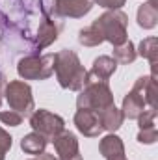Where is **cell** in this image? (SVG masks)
I'll list each match as a JSON object with an SVG mask.
<instances>
[{
    "label": "cell",
    "mask_w": 158,
    "mask_h": 160,
    "mask_svg": "<svg viewBox=\"0 0 158 160\" xmlns=\"http://www.w3.org/2000/svg\"><path fill=\"white\" fill-rule=\"evenodd\" d=\"M4 88H6V86H4V77L0 75V95H2V91H4Z\"/></svg>",
    "instance_id": "cell-26"
},
{
    "label": "cell",
    "mask_w": 158,
    "mask_h": 160,
    "mask_svg": "<svg viewBox=\"0 0 158 160\" xmlns=\"http://www.w3.org/2000/svg\"><path fill=\"white\" fill-rule=\"evenodd\" d=\"M30 125L34 128V132H37L41 136H45L47 140H54L58 134H62L65 130V121L60 116L48 112V110H36L30 116Z\"/></svg>",
    "instance_id": "cell-6"
},
{
    "label": "cell",
    "mask_w": 158,
    "mask_h": 160,
    "mask_svg": "<svg viewBox=\"0 0 158 160\" xmlns=\"http://www.w3.org/2000/svg\"><path fill=\"white\" fill-rule=\"evenodd\" d=\"M60 30H62V22L58 19H52L48 13H45V17L41 19V22H39V28H37V36L34 39L32 52H39L41 48H45L50 43H54L58 39Z\"/></svg>",
    "instance_id": "cell-7"
},
{
    "label": "cell",
    "mask_w": 158,
    "mask_h": 160,
    "mask_svg": "<svg viewBox=\"0 0 158 160\" xmlns=\"http://www.w3.org/2000/svg\"><path fill=\"white\" fill-rule=\"evenodd\" d=\"M117 69V62L110 56H99L93 62L91 71L86 75V80H101V82H108V78L116 73Z\"/></svg>",
    "instance_id": "cell-11"
},
{
    "label": "cell",
    "mask_w": 158,
    "mask_h": 160,
    "mask_svg": "<svg viewBox=\"0 0 158 160\" xmlns=\"http://www.w3.org/2000/svg\"><path fill=\"white\" fill-rule=\"evenodd\" d=\"M114 160H126V157H119V158H114Z\"/></svg>",
    "instance_id": "cell-27"
},
{
    "label": "cell",
    "mask_w": 158,
    "mask_h": 160,
    "mask_svg": "<svg viewBox=\"0 0 158 160\" xmlns=\"http://www.w3.org/2000/svg\"><path fill=\"white\" fill-rule=\"evenodd\" d=\"M132 89L138 91V93L143 97V101L147 102L149 108H155V99H156V80L153 78V77H141V78H138Z\"/></svg>",
    "instance_id": "cell-16"
},
{
    "label": "cell",
    "mask_w": 158,
    "mask_h": 160,
    "mask_svg": "<svg viewBox=\"0 0 158 160\" xmlns=\"http://www.w3.org/2000/svg\"><path fill=\"white\" fill-rule=\"evenodd\" d=\"M47 143H48V140H47L45 136L37 134V132H30V134H26V136L21 140V147H22V151L28 153V155H43Z\"/></svg>",
    "instance_id": "cell-18"
},
{
    "label": "cell",
    "mask_w": 158,
    "mask_h": 160,
    "mask_svg": "<svg viewBox=\"0 0 158 160\" xmlns=\"http://www.w3.org/2000/svg\"><path fill=\"white\" fill-rule=\"evenodd\" d=\"M0 121L4 125H9V127H19L22 123V116L15 110H9V112H0Z\"/></svg>",
    "instance_id": "cell-21"
},
{
    "label": "cell",
    "mask_w": 158,
    "mask_h": 160,
    "mask_svg": "<svg viewBox=\"0 0 158 160\" xmlns=\"http://www.w3.org/2000/svg\"><path fill=\"white\" fill-rule=\"evenodd\" d=\"M99 151L106 160H114L119 157H125V145L121 142V138L116 134H108L101 140L99 143Z\"/></svg>",
    "instance_id": "cell-13"
},
{
    "label": "cell",
    "mask_w": 158,
    "mask_h": 160,
    "mask_svg": "<svg viewBox=\"0 0 158 160\" xmlns=\"http://www.w3.org/2000/svg\"><path fill=\"white\" fill-rule=\"evenodd\" d=\"M34 160H36V158H34Z\"/></svg>",
    "instance_id": "cell-29"
},
{
    "label": "cell",
    "mask_w": 158,
    "mask_h": 160,
    "mask_svg": "<svg viewBox=\"0 0 158 160\" xmlns=\"http://www.w3.org/2000/svg\"><path fill=\"white\" fill-rule=\"evenodd\" d=\"M158 2L156 0H149L143 6H140L138 9V24L145 30L155 28L158 22Z\"/></svg>",
    "instance_id": "cell-15"
},
{
    "label": "cell",
    "mask_w": 158,
    "mask_h": 160,
    "mask_svg": "<svg viewBox=\"0 0 158 160\" xmlns=\"http://www.w3.org/2000/svg\"><path fill=\"white\" fill-rule=\"evenodd\" d=\"M78 43L84 47H97L102 43V38L99 36V32L93 28V26H87L84 30H80L78 34Z\"/></svg>",
    "instance_id": "cell-20"
},
{
    "label": "cell",
    "mask_w": 158,
    "mask_h": 160,
    "mask_svg": "<svg viewBox=\"0 0 158 160\" xmlns=\"http://www.w3.org/2000/svg\"><path fill=\"white\" fill-rule=\"evenodd\" d=\"M39 160H58V158H56L54 155H48V153H43Z\"/></svg>",
    "instance_id": "cell-25"
},
{
    "label": "cell",
    "mask_w": 158,
    "mask_h": 160,
    "mask_svg": "<svg viewBox=\"0 0 158 160\" xmlns=\"http://www.w3.org/2000/svg\"><path fill=\"white\" fill-rule=\"evenodd\" d=\"M114 104V95L108 86V82L101 80H86L84 89L77 99V106L82 110H93L99 112L106 106Z\"/></svg>",
    "instance_id": "cell-3"
},
{
    "label": "cell",
    "mask_w": 158,
    "mask_h": 160,
    "mask_svg": "<svg viewBox=\"0 0 158 160\" xmlns=\"http://www.w3.org/2000/svg\"><path fill=\"white\" fill-rule=\"evenodd\" d=\"M75 125L80 132L87 138H95L102 132V127H101V121L97 112L93 110H82L78 108V112L75 114Z\"/></svg>",
    "instance_id": "cell-10"
},
{
    "label": "cell",
    "mask_w": 158,
    "mask_h": 160,
    "mask_svg": "<svg viewBox=\"0 0 158 160\" xmlns=\"http://www.w3.org/2000/svg\"><path fill=\"white\" fill-rule=\"evenodd\" d=\"M9 149H11V136L0 127V160L6 158V155H7Z\"/></svg>",
    "instance_id": "cell-23"
},
{
    "label": "cell",
    "mask_w": 158,
    "mask_h": 160,
    "mask_svg": "<svg viewBox=\"0 0 158 160\" xmlns=\"http://www.w3.org/2000/svg\"><path fill=\"white\" fill-rule=\"evenodd\" d=\"M140 56L147 58L149 63H151V69H153V78L156 80V63H158V39L153 36V38H145V39L140 43V48L136 50Z\"/></svg>",
    "instance_id": "cell-17"
},
{
    "label": "cell",
    "mask_w": 158,
    "mask_h": 160,
    "mask_svg": "<svg viewBox=\"0 0 158 160\" xmlns=\"http://www.w3.org/2000/svg\"><path fill=\"white\" fill-rule=\"evenodd\" d=\"M158 138L156 127H149V128H140L138 132V142L140 143H155Z\"/></svg>",
    "instance_id": "cell-22"
},
{
    "label": "cell",
    "mask_w": 158,
    "mask_h": 160,
    "mask_svg": "<svg viewBox=\"0 0 158 160\" xmlns=\"http://www.w3.org/2000/svg\"><path fill=\"white\" fill-rule=\"evenodd\" d=\"M91 26L99 32L102 41H108L114 47H117V45H123L126 41L128 17L121 9H110L104 15H101Z\"/></svg>",
    "instance_id": "cell-2"
},
{
    "label": "cell",
    "mask_w": 158,
    "mask_h": 160,
    "mask_svg": "<svg viewBox=\"0 0 158 160\" xmlns=\"http://www.w3.org/2000/svg\"><path fill=\"white\" fill-rule=\"evenodd\" d=\"M102 8H108V9H119L121 6H125V0H91Z\"/></svg>",
    "instance_id": "cell-24"
},
{
    "label": "cell",
    "mask_w": 158,
    "mask_h": 160,
    "mask_svg": "<svg viewBox=\"0 0 158 160\" xmlns=\"http://www.w3.org/2000/svg\"><path fill=\"white\" fill-rule=\"evenodd\" d=\"M54 56H56L54 58V71H56V78L60 82V86L63 89H71V91L82 89L86 84L87 71L80 63L78 56L67 48L56 52Z\"/></svg>",
    "instance_id": "cell-1"
},
{
    "label": "cell",
    "mask_w": 158,
    "mask_h": 160,
    "mask_svg": "<svg viewBox=\"0 0 158 160\" xmlns=\"http://www.w3.org/2000/svg\"><path fill=\"white\" fill-rule=\"evenodd\" d=\"M147 110V102L143 101V97L138 93V91H130L126 93V97L123 99V118H128V119H138L143 112Z\"/></svg>",
    "instance_id": "cell-12"
},
{
    "label": "cell",
    "mask_w": 158,
    "mask_h": 160,
    "mask_svg": "<svg viewBox=\"0 0 158 160\" xmlns=\"http://www.w3.org/2000/svg\"><path fill=\"white\" fill-rule=\"evenodd\" d=\"M52 142H54V147L58 153V160H82V155H80L78 149V140L73 132L63 130Z\"/></svg>",
    "instance_id": "cell-9"
},
{
    "label": "cell",
    "mask_w": 158,
    "mask_h": 160,
    "mask_svg": "<svg viewBox=\"0 0 158 160\" xmlns=\"http://www.w3.org/2000/svg\"><path fill=\"white\" fill-rule=\"evenodd\" d=\"M97 116H99V121H101L102 130H110V132H116L119 127H121L123 119H125V118H123V112L116 108V104H110V106L99 110Z\"/></svg>",
    "instance_id": "cell-14"
},
{
    "label": "cell",
    "mask_w": 158,
    "mask_h": 160,
    "mask_svg": "<svg viewBox=\"0 0 158 160\" xmlns=\"http://www.w3.org/2000/svg\"><path fill=\"white\" fill-rule=\"evenodd\" d=\"M136 58H138V52H136V47H134L132 41L126 39L123 45L114 47V60H116L117 63L128 65V63H132Z\"/></svg>",
    "instance_id": "cell-19"
},
{
    "label": "cell",
    "mask_w": 158,
    "mask_h": 160,
    "mask_svg": "<svg viewBox=\"0 0 158 160\" xmlns=\"http://www.w3.org/2000/svg\"><path fill=\"white\" fill-rule=\"evenodd\" d=\"M0 104H2V97H0Z\"/></svg>",
    "instance_id": "cell-28"
},
{
    "label": "cell",
    "mask_w": 158,
    "mask_h": 160,
    "mask_svg": "<svg viewBox=\"0 0 158 160\" xmlns=\"http://www.w3.org/2000/svg\"><path fill=\"white\" fill-rule=\"evenodd\" d=\"M6 93V101L9 104L11 110L19 112L21 116H28L34 110V97H32V89L26 82L22 80H13L4 88Z\"/></svg>",
    "instance_id": "cell-5"
},
{
    "label": "cell",
    "mask_w": 158,
    "mask_h": 160,
    "mask_svg": "<svg viewBox=\"0 0 158 160\" xmlns=\"http://www.w3.org/2000/svg\"><path fill=\"white\" fill-rule=\"evenodd\" d=\"M54 58H56L54 54L24 56L17 65V73L24 80H47L54 73Z\"/></svg>",
    "instance_id": "cell-4"
},
{
    "label": "cell",
    "mask_w": 158,
    "mask_h": 160,
    "mask_svg": "<svg viewBox=\"0 0 158 160\" xmlns=\"http://www.w3.org/2000/svg\"><path fill=\"white\" fill-rule=\"evenodd\" d=\"M93 8L91 0H54L52 11L58 17H71V19H80L87 15Z\"/></svg>",
    "instance_id": "cell-8"
}]
</instances>
